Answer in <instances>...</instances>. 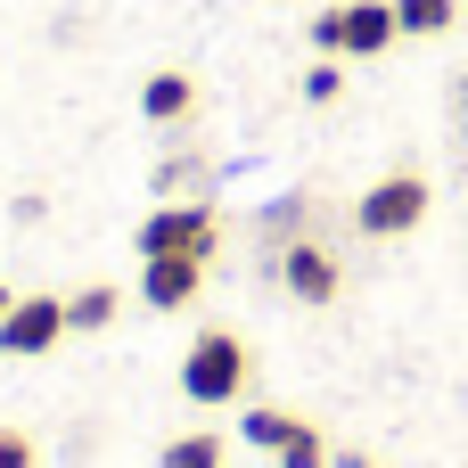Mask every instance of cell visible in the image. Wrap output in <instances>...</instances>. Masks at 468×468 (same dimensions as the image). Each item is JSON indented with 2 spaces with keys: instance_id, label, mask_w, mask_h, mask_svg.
I'll list each match as a JSON object with an SVG mask.
<instances>
[{
  "instance_id": "obj_1",
  "label": "cell",
  "mask_w": 468,
  "mask_h": 468,
  "mask_svg": "<svg viewBox=\"0 0 468 468\" xmlns=\"http://www.w3.org/2000/svg\"><path fill=\"white\" fill-rule=\"evenodd\" d=\"M181 395L189 403H239L247 395V337L239 329H197L181 354Z\"/></svg>"
},
{
  "instance_id": "obj_2",
  "label": "cell",
  "mask_w": 468,
  "mask_h": 468,
  "mask_svg": "<svg viewBox=\"0 0 468 468\" xmlns=\"http://www.w3.org/2000/svg\"><path fill=\"white\" fill-rule=\"evenodd\" d=\"M140 263H156V255H197V263H214V247H222V214L214 206H156L148 222H140Z\"/></svg>"
},
{
  "instance_id": "obj_3",
  "label": "cell",
  "mask_w": 468,
  "mask_h": 468,
  "mask_svg": "<svg viewBox=\"0 0 468 468\" xmlns=\"http://www.w3.org/2000/svg\"><path fill=\"white\" fill-rule=\"evenodd\" d=\"M354 222H362L370 239H403V230H420V222H428V181H420V173H378V181L362 189Z\"/></svg>"
},
{
  "instance_id": "obj_4",
  "label": "cell",
  "mask_w": 468,
  "mask_h": 468,
  "mask_svg": "<svg viewBox=\"0 0 468 468\" xmlns=\"http://www.w3.org/2000/svg\"><path fill=\"white\" fill-rule=\"evenodd\" d=\"M58 337H74V329H66V296H16V304L0 313V354H16V362L49 354Z\"/></svg>"
},
{
  "instance_id": "obj_5",
  "label": "cell",
  "mask_w": 468,
  "mask_h": 468,
  "mask_svg": "<svg viewBox=\"0 0 468 468\" xmlns=\"http://www.w3.org/2000/svg\"><path fill=\"white\" fill-rule=\"evenodd\" d=\"M280 280H288L296 304H329V296L346 288V263H337L321 239H288V247H280Z\"/></svg>"
},
{
  "instance_id": "obj_6",
  "label": "cell",
  "mask_w": 468,
  "mask_h": 468,
  "mask_svg": "<svg viewBox=\"0 0 468 468\" xmlns=\"http://www.w3.org/2000/svg\"><path fill=\"white\" fill-rule=\"evenodd\" d=\"M395 33H403V25H395V0H346V8H337V49H329V58H378Z\"/></svg>"
},
{
  "instance_id": "obj_7",
  "label": "cell",
  "mask_w": 468,
  "mask_h": 468,
  "mask_svg": "<svg viewBox=\"0 0 468 468\" xmlns=\"http://www.w3.org/2000/svg\"><path fill=\"white\" fill-rule=\"evenodd\" d=\"M197 288H206V263H197V255H156V263H140V296H148L156 313L197 304Z\"/></svg>"
},
{
  "instance_id": "obj_8",
  "label": "cell",
  "mask_w": 468,
  "mask_h": 468,
  "mask_svg": "<svg viewBox=\"0 0 468 468\" xmlns=\"http://www.w3.org/2000/svg\"><path fill=\"white\" fill-rule=\"evenodd\" d=\"M197 107V74H181V66H156L148 82H140V115L148 123H181Z\"/></svg>"
},
{
  "instance_id": "obj_9",
  "label": "cell",
  "mask_w": 468,
  "mask_h": 468,
  "mask_svg": "<svg viewBox=\"0 0 468 468\" xmlns=\"http://www.w3.org/2000/svg\"><path fill=\"white\" fill-rule=\"evenodd\" d=\"M115 313H123V296H115V288H74V296H66V329H74V337L115 329Z\"/></svg>"
},
{
  "instance_id": "obj_10",
  "label": "cell",
  "mask_w": 468,
  "mask_h": 468,
  "mask_svg": "<svg viewBox=\"0 0 468 468\" xmlns=\"http://www.w3.org/2000/svg\"><path fill=\"white\" fill-rule=\"evenodd\" d=\"M452 16H461V0H395V25H403L411 41H428V33H452Z\"/></svg>"
},
{
  "instance_id": "obj_11",
  "label": "cell",
  "mask_w": 468,
  "mask_h": 468,
  "mask_svg": "<svg viewBox=\"0 0 468 468\" xmlns=\"http://www.w3.org/2000/svg\"><path fill=\"white\" fill-rule=\"evenodd\" d=\"M156 468H222V436H206V428H197V436H173V444L156 452Z\"/></svg>"
},
{
  "instance_id": "obj_12",
  "label": "cell",
  "mask_w": 468,
  "mask_h": 468,
  "mask_svg": "<svg viewBox=\"0 0 468 468\" xmlns=\"http://www.w3.org/2000/svg\"><path fill=\"white\" fill-rule=\"evenodd\" d=\"M239 428H247V444H255V452H280V444L296 436V411H271V403H255Z\"/></svg>"
},
{
  "instance_id": "obj_13",
  "label": "cell",
  "mask_w": 468,
  "mask_h": 468,
  "mask_svg": "<svg viewBox=\"0 0 468 468\" xmlns=\"http://www.w3.org/2000/svg\"><path fill=\"white\" fill-rule=\"evenodd\" d=\"M271 461H280V468H329V436H321V428H304V420H296V436H288V444H280V452H271Z\"/></svg>"
},
{
  "instance_id": "obj_14",
  "label": "cell",
  "mask_w": 468,
  "mask_h": 468,
  "mask_svg": "<svg viewBox=\"0 0 468 468\" xmlns=\"http://www.w3.org/2000/svg\"><path fill=\"white\" fill-rule=\"evenodd\" d=\"M304 99H313V107H337V99H346V74H337V58H321V66L304 74Z\"/></svg>"
},
{
  "instance_id": "obj_15",
  "label": "cell",
  "mask_w": 468,
  "mask_h": 468,
  "mask_svg": "<svg viewBox=\"0 0 468 468\" xmlns=\"http://www.w3.org/2000/svg\"><path fill=\"white\" fill-rule=\"evenodd\" d=\"M0 468H41V452H33L25 428H0Z\"/></svg>"
},
{
  "instance_id": "obj_16",
  "label": "cell",
  "mask_w": 468,
  "mask_h": 468,
  "mask_svg": "<svg viewBox=\"0 0 468 468\" xmlns=\"http://www.w3.org/2000/svg\"><path fill=\"white\" fill-rule=\"evenodd\" d=\"M263 222H271L280 239H296V222H304V197H280V206H263Z\"/></svg>"
},
{
  "instance_id": "obj_17",
  "label": "cell",
  "mask_w": 468,
  "mask_h": 468,
  "mask_svg": "<svg viewBox=\"0 0 468 468\" xmlns=\"http://www.w3.org/2000/svg\"><path fill=\"white\" fill-rule=\"evenodd\" d=\"M313 49H321V58L337 49V8H321V16H313Z\"/></svg>"
},
{
  "instance_id": "obj_18",
  "label": "cell",
  "mask_w": 468,
  "mask_h": 468,
  "mask_svg": "<svg viewBox=\"0 0 468 468\" xmlns=\"http://www.w3.org/2000/svg\"><path fill=\"white\" fill-rule=\"evenodd\" d=\"M337 468H378V461H337Z\"/></svg>"
},
{
  "instance_id": "obj_19",
  "label": "cell",
  "mask_w": 468,
  "mask_h": 468,
  "mask_svg": "<svg viewBox=\"0 0 468 468\" xmlns=\"http://www.w3.org/2000/svg\"><path fill=\"white\" fill-rule=\"evenodd\" d=\"M461 99H468V82H461Z\"/></svg>"
}]
</instances>
